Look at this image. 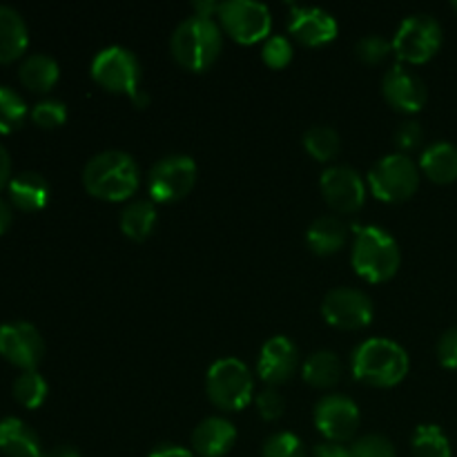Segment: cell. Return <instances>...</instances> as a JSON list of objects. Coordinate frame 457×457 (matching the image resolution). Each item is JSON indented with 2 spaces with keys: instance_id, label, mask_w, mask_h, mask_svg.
<instances>
[{
  "instance_id": "f35d334b",
  "label": "cell",
  "mask_w": 457,
  "mask_h": 457,
  "mask_svg": "<svg viewBox=\"0 0 457 457\" xmlns=\"http://www.w3.org/2000/svg\"><path fill=\"white\" fill-rule=\"evenodd\" d=\"M312 457H351V451L337 442H324L312 449Z\"/></svg>"
},
{
  "instance_id": "836d02e7",
  "label": "cell",
  "mask_w": 457,
  "mask_h": 457,
  "mask_svg": "<svg viewBox=\"0 0 457 457\" xmlns=\"http://www.w3.org/2000/svg\"><path fill=\"white\" fill-rule=\"evenodd\" d=\"M31 119H34L40 128H58V125L65 123L67 105L62 101H58V98H45V101L34 105Z\"/></svg>"
},
{
  "instance_id": "ab89813d",
  "label": "cell",
  "mask_w": 457,
  "mask_h": 457,
  "mask_svg": "<svg viewBox=\"0 0 457 457\" xmlns=\"http://www.w3.org/2000/svg\"><path fill=\"white\" fill-rule=\"evenodd\" d=\"M147 457H195V453H192V451H187L186 446L159 445L156 449H152V453Z\"/></svg>"
},
{
  "instance_id": "6da1fadb",
  "label": "cell",
  "mask_w": 457,
  "mask_h": 457,
  "mask_svg": "<svg viewBox=\"0 0 457 457\" xmlns=\"http://www.w3.org/2000/svg\"><path fill=\"white\" fill-rule=\"evenodd\" d=\"M141 170L137 161L120 150H105L92 156L83 170V186L103 201H125L138 190Z\"/></svg>"
},
{
  "instance_id": "bcb514c9",
  "label": "cell",
  "mask_w": 457,
  "mask_h": 457,
  "mask_svg": "<svg viewBox=\"0 0 457 457\" xmlns=\"http://www.w3.org/2000/svg\"><path fill=\"white\" fill-rule=\"evenodd\" d=\"M451 7H453L455 12H457V0H453V3H451Z\"/></svg>"
},
{
  "instance_id": "30bf717a",
  "label": "cell",
  "mask_w": 457,
  "mask_h": 457,
  "mask_svg": "<svg viewBox=\"0 0 457 457\" xmlns=\"http://www.w3.org/2000/svg\"><path fill=\"white\" fill-rule=\"evenodd\" d=\"M219 21L223 29L237 43L253 45L270 34V9L254 0H228L219 7Z\"/></svg>"
},
{
  "instance_id": "8d00e7d4",
  "label": "cell",
  "mask_w": 457,
  "mask_h": 457,
  "mask_svg": "<svg viewBox=\"0 0 457 457\" xmlns=\"http://www.w3.org/2000/svg\"><path fill=\"white\" fill-rule=\"evenodd\" d=\"M393 138H395V145L400 147V150L409 152V150H415V147H420V143L424 141V129L418 120L413 119L402 120V123L395 128Z\"/></svg>"
},
{
  "instance_id": "44dd1931",
  "label": "cell",
  "mask_w": 457,
  "mask_h": 457,
  "mask_svg": "<svg viewBox=\"0 0 457 457\" xmlns=\"http://www.w3.org/2000/svg\"><path fill=\"white\" fill-rule=\"evenodd\" d=\"M420 170L433 183L457 181V145L449 141H436L420 156Z\"/></svg>"
},
{
  "instance_id": "b9f144b4",
  "label": "cell",
  "mask_w": 457,
  "mask_h": 457,
  "mask_svg": "<svg viewBox=\"0 0 457 457\" xmlns=\"http://www.w3.org/2000/svg\"><path fill=\"white\" fill-rule=\"evenodd\" d=\"M192 7H195V16L212 18L214 13H217V16H219V7H221V4L212 3V0H204V3H195V4H192Z\"/></svg>"
},
{
  "instance_id": "f6af8a7d",
  "label": "cell",
  "mask_w": 457,
  "mask_h": 457,
  "mask_svg": "<svg viewBox=\"0 0 457 457\" xmlns=\"http://www.w3.org/2000/svg\"><path fill=\"white\" fill-rule=\"evenodd\" d=\"M129 98H132L134 107H138V110H145V107L150 105V94L141 87H138L134 94H129Z\"/></svg>"
},
{
  "instance_id": "d6986e66",
  "label": "cell",
  "mask_w": 457,
  "mask_h": 457,
  "mask_svg": "<svg viewBox=\"0 0 457 457\" xmlns=\"http://www.w3.org/2000/svg\"><path fill=\"white\" fill-rule=\"evenodd\" d=\"M0 451L7 457H45L40 437L25 420H0Z\"/></svg>"
},
{
  "instance_id": "ba28073f",
  "label": "cell",
  "mask_w": 457,
  "mask_h": 457,
  "mask_svg": "<svg viewBox=\"0 0 457 457\" xmlns=\"http://www.w3.org/2000/svg\"><path fill=\"white\" fill-rule=\"evenodd\" d=\"M196 183V163L187 154L163 156L147 174V190L159 204H172L190 195Z\"/></svg>"
},
{
  "instance_id": "4dcf8cb0",
  "label": "cell",
  "mask_w": 457,
  "mask_h": 457,
  "mask_svg": "<svg viewBox=\"0 0 457 457\" xmlns=\"http://www.w3.org/2000/svg\"><path fill=\"white\" fill-rule=\"evenodd\" d=\"M263 457H306L303 442L295 433L279 431L268 437L262 446Z\"/></svg>"
},
{
  "instance_id": "5bb4252c",
  "label": "cell",
  "mask_w": 457,
  "mask_h": 457,
  "mask_svg": "<svg viewBox=\"0 0 457 457\" xmlns=\"http://www.w3.org/2000/svg\"><path fill=\"white\" fill-rule=\"evenodd\" d=\"M321 195H324L326 204L337 212H355L364 205L366 199V186L360 172L348 165H330L324 170L320 179Z\"/></svg>"
},
{
  "instance_id": "ffe728a7",
  "label": "cell",
  "mask_w": 457,
  "mask_h": 457,
  "mask_svg": "<svg viewBox=\"0 0 457 457\" xmlns=\"http://www.w3.org/2000/svg\"><path fill=\"white\" fill-rule=\"evenodd\" d=\"M348 239V226L339 217L326 214V217L315 219L306 232L308 248L320 257L339 253Z\"/></svg>"
},
{
  "instance_id": "7a4b0ae2",
  "label": "cell",
  "mask_w": 457,
  "mask_h": 457,
  "mask_svg": "<svg viewBox=\"0 0 457 457\" xmlns=\"http://www.w3.org/2000/svg\"><path fill=\"white\" fill-rule=\"evenodd\" d=\"M406 373H409V355L393 339H364L353 351V375L369 386H395L406 378Z\"/></svg>"
},
{
  "instance_id": "ac0fdd59",
  "label": "cell",
  "mask_w": 457,
  "mask_h": 457,
  "mask_svg": "<svg viewBox=\"0 0 457 457\" xmlns=\"http://www.w3.org/2000/svg\"><path fill=\"white\" fill-rule=\"evenodd\" d=\"M237 442V428L226 418H205L192 431V446L201 457H223Z\"/></svg>"
},
{
  "instance_id": "7c38bea8",
  "label": "cell",
  "mask_w": 457,
  "mask_h": 457,
  "mask_svg": "<svg viewBox=\"0 0 457 457\" xmlns=\"http://www.w3.org/2000/svg\"><path fill=\"white\" fill-rule=\"evenodd\" d=\"M315 427L328 442H348L360 428V409L355 402L339 393L324 395L315 404Z\"/></svg>"
},
{
  "instance_id": "9c48e42d",
  "label": "cell",
  "mask_w": 457,
  "mask_h": 457,
  "mask_svg": "<svg viewBox=\"0 0 457 457\" xmlns=\"http://www.w3.org/2000/svg\"><path fill=\"white\" fill-rule=\"evenodd\" d=\"M92 79L110 92H125L129 96L141 83V62L128 47L112 45L94 56Z\"/></svg>"
},
{
  "instance_id": "7402d4cb",
  "label": "cell",
  "mask_w": 457,
  "mask_h": 457,
  "mask_svg": "<svg viewBox=\"0 0 457 457\" xmlns=\"http://www.w3.org/2000/svg\"><path fill=\"white\" fill-rule=\"evenodd\" d=\"M27 34L25 18L9 4L0 3V62L13 61L21 56L27 47Z\"/></svg>"
},
{
  "instance_id": "83f0119b",
  "label": "cell",
  "mask_w": 457,
  "mask_h": 457,
  "mask_svg": "<svg viewBox=\"0 0 457 457\" xmlns=\"http://www.w3.org/2000/svg\"><path fill=\"white\" fill-rule=\"evenodd\" d=\"M303 147L317 161H330L339 152V134L330 125H312L303 134Z\"/></svg>"
},
{
  "instance_id": "1f68e13d",
  "label": "cell",
  "mask_w": 457,
  "mask_h": 457,
  "mask_svg": "<svg viewBox=\"0 0 457 457\" xmlns=\"http://www.w3.org/2000/svg\"><path fill=\"white\" fill-rule=\"evenodd\" d=\"M391 52H393V43L379 34L364 36V38L357 40L355 45L357 58H360L361 62H366V65H378V62H382Z\"/></svg>"
},
{
  "instance_id": "e0dca14e",
  "label": "cell",
  "mask_w": 457,
  "mask_h": 457,
  "mask_svg": "<svg viewBox=\"0 0 457 457\" xmlns=\"http://www.w3.org/2000/svg\"><path fill=\"white\" fill-rule=\"evenodd\" d=\"M288 31L308 47H320V45L330 43L337 36L339 27L333 13L321 7H297L295 4L290 12Z\"/></svg>"
},
{
  "instance_id": "484cf974",
  "label": "cell",
  "mask_w": 457,
  "mask_h": 457,
  "mask_svg": "<svg viewBox=\"0 0 457 457\" xmlns=\"http://www.w3.org/2000/svg\"><path fill=\"white\" fill-rule=\"evenodd\" d=\"M303 379L315 388H333L342 379V361L333 351H317L303 361Z\"/></svg>"
},
{
  "instance_id": "4fadbf2b",
  "label": "cell",
  "mask_w": 457,
  "mask_h": 457,
  "mask_svg": "<svg viewBox=\"0 0 457 457\" xmlns=\"http://www.w3.org/2000/svg\"><path fill=\"white\" fill-rule=\"evenodd\" d=\"M0 355L22 370H34L45 355L43 335L29 321L0 324Z\"/></svg>"
},
{
  "instance_id": "277c9868",
  "label": "cell",
  "mask_w": 457,
  "mask_h": 457,
  "mask_svg": "<svg viewBox=\"0 0 457 457\" xmlns=\"http://www.w3.org/2000/svg\"><path fill=\"white\" fill-rule=\"evenodd\" d=\"M351 262L361 279L370 281V284H382V281L391 279L400 268V245H397L395 237L388 235L384 228H357Z\"/></svg>"
},
{
  "instance_id": "52a82bcc",
  "label": "cell",
  "mask_w": 457,
  "mask_h": 457,
  "mask_svg": "<svg viewBox=\"0 0 457 457\" xmlns=\"http://www.w3.org/2000/svg\"><path fill=\"white\" fill-rule=\"evenodd\" d=\"M442 25L437 18L428 16V13H413V16L404 18L397 29L395 38H393V52L397 58L404 62H427L440 52L442 47Z\"/></svg>"
},
{
  "instance_id": "2e32d148",
  "label": "cell",
  "mask_w": 457,
  "mask_h": 457,
  "mask_svg": "<svg viewBox=\"0 0 457 457\" xmlns=\"http://www.w3.org/2000/svg\"><path fill=\"white\" fill-rule=\"evenodd\" d=\"M299 366V353L297 346L290 342L284 335L268 339L263 344L262 353H259L257 370L259 378L268 384V386H279V384L288 382L295 375Z\"/></svg>"
},
{
  "instance_id": "9a60e30c",
  "label": "cell",
  "mask_w": 457,
  "mask_h": 457,
  "mask_svg": "<svg viewBox=\"0 0 457 457\" xmlns=\"http://www.w3.org/2000/svg\"><path fill=\"white\" fill-rule=\"evenodd\" d=\"M384 98L400 112H420L428 98L427 83L402 65L391 67L382 79Z\"/></svg>"
},
{
  "instance_id": "d6a6232c",
  "label": "cell",
  "mask_w": 457,
  "mask_h": 457,
  "mask_svg": "<svg viewBox=\"0 0 457 457\" xmlns=\"http://www.w3.org/2000/svg\"><path fill=\"white\" fill-rule=\"evenodd\" d=\"M351 457H395V446L388 437L379 436V433H370V436L360 437L353 442Z\"/></svg>"
},
{
  "instance_id": "60d3db41",
  "label": "cell",
  "mask_w": 457,
  "mask_h": 457,
  "mask_svg": "<svg viewBox=\"0 0 457 457\" xmlns=\"http://www.w3.org/2000/svg\"><path fill=\"white\" fill-rule=\"evenodd\" d=\"M9 174H12V159H9L7 147L0 143V187H3L7 181H12Z\"/></svg>"
},
{
  "instance_id": "ee69618b",
  "label": "cell",
  "mask_w": 457,
  "mask_h": 457,
  "mask_svg": "<svg viewBox=\"0 0 457 457\" xmlns=\"http://www.w3.org/2000/svg\"><path fill=\"white\" fill-rule=\"evenodd\" d=\"M45 457H80V453L74 449V446L58 445V446H54L52 451H47V453H45Z\"/></svg>"
},
{
  "instance_id": "4316f807",
  "label": "cell",
  "mask_w": 457,
  "mask_h": 457,
  "mask_svg": "<svg viewBox=\"0 0 457 457\" xmlns=\"http://www.w3.org/2000/svg\"><path fill=\"white\" fill-rule=\"evenodd\" d=\"M415 457H451V442L437 424H420L413 433Z\"/></svg>"
},
{
  "instance_id": "d590c367",
  "label": "cell",
  "mask_w": 457,
  "mask_h": 457,
  "mask_svg": "<svg viewBox=\"0 0 457 457\" xmlns=\"http://www.w3.org/2000/svg\"><path fill=\"white\" fill-rule=\"evenodd\" d=\"M257 411L259 415H262L263 420H268V422H272V420H279L281 415H284V409H286V402L284 397H281V393L277 391L275 386H268L263 388L262 393L257 395Z\"/></svg>"
},
{
  "instance_id": "cb8c5ba5",
  "label": "cell",
  "mask_w": 457,
  "mask_h": 457,
  "mask_svg": "<svg viewBox=\"0 0 457 457\" xmlns=\"http://www.w3.org/2000/svg\"><path fill=\"white\" fill-rule=\"evenodd\" d=\"M18 74L31 92H49L61 76V67H58L56 58H52L49 54H29L21 62Z\"/></svg>"
},
{
  "instance_id": "f1b7e54d",
  "label": "cell",
  "mask_w": 457,
  "mask_h": 457,
  "mask_svg": "<svg viewBox=\"0 0 457 457\" xmlns=\"http://www.w3.org/2000/svg\"><path fill=\"white\" fill-rule=\"evenodd\" d=\"M13 397L21 402L27 409H36L47 397V382L38 370H22L16 379H13Z\"/></svg>"
},
{
  "instance_id": "f546056e",
  "label": "cell",
  "mask_w": 457,
  "mask_h": 457,
  "mask_svg": "<svg viewBox=\"0 0 457 457\" xmlns=\"http://www.w3.org/2000/svg\"><path fill=\"white\" fill-rule=\"evenodd\" d=\"M27 114L25 98L16 89L0 85V132H12Z\"/></svg>"
},
{
  "instance_id": "8992f818",
  "label": "cell",
  "mask_w": 457,
  "mask_h": 457,
  "mask_svg": "<svg viewBox=\"0 0 457 457\" xmlns=\"http://www.w3.org/2000/svg\"><path fill=\"white\" fill-rule=\"evenodd\" d=\"M369 186L378 199L397 204L418 192L420 168L404 152L382 156L369 172Z\"/></svg>"
},
{
  "instance_id": "5b68a950",
  "label": "cell",
  "mask_w": 457,
  "mask_h": 457,
  "mask_svg": "<svg viewBox=\"0 0 457 457\" xmlns=\"http://www.w3.org/2000/svg\"><path fill=\"white\" fill-rule=\"evenodd\" d=\"M253 373L237 357H221L205 375V391L210 402L221 411H241L253 397Z\"/></svg>"
},
{
  "instance_id": "7bdbcfd3",
  "label": "cell",
  "mask_w": 457,
  "mask_h": 457,
  "mask_svg": "<svg viewBox=\"0 0 457 457\" xmlns=\"http://www.w3.org/2000/svg\"><path fill=\"white\" fill-rule=\"evenodd\" d=\"M9 226H12V205H9L7 199L0 196V235H3Z\"/></svg>"
},
{
  "instance_id": "74e56055",
  "label": "cell",
  "mask_w": 457,
  "mask_h": 457,
  "mask_svg": "<svg viewBox=\"0 0 457 457\" xmlns=\"http://www.w3.org/2000/svg\"><path fill=\"white\" fill-rule=\"evenodd\" d=\"M437 361H440L445 369L457 370V328H449L442 333V337L437 339Z\"/></svg>"
},
{
  "instance_id": "d4e9b609",
  "label": "cell",
  "mask_w": 457,
  "mask_h": 457,
  "mask_svg": "<svg viewBox=\"0 0 457 457\" xmlns=\"http://www.w3.org/2000/svg\"><path fill=\"white\" fill-rule=\"evenodd\" d=\"M156 226V208L152 201L137 199L120 212V230L132 241H145Z\"/></svg>"
},
{
  "instance_id": "e575fe53",
  "label": "cell",
  "mask_w": 457,
  "mask_h": 457,
  "mask_svg": "<svg viewBox=\"0 0 457 457\" xmlns=\"http://www.w3.org/2000/svg\"><path fill=\"white\" fill-rule=\"evenodd\" d=\"M262 58L266 65L279 70V67H286L293 61V45H290V40L286 38V36H270V38L263 43Z\"/></svg>"
},
{
  "instance_id": "8fae6325",
  "label": "cell",
  "mask_w": 457,
  "mask_h": 457,
  "mask_svg": "<svg viewBox=\"0 0 457 457\" xmlns=\"http://www.w3.org/2000/svg\"><path fill=\"white\" fill-rule=\"evenodd\" d=\"M321 315L330 326L342 330H357L370 324L375 315L373 302L360 288H333L324 297Z\"/></svg>"
},
{
  "instance_id": "603a6c76",
  "label": "cell",
  "mask_w": 457,
  "mask_h": 457,
  "mask_svg": "<svg viewBox=\"0 0 457 457\" xmlns=\"http://www.w3.org/2000/svg\"><path fill=\"white\" fill-rule=\"evenodd\" d=\"M9 196L22 210H40L49 199V183L40 172L27 170L9 181Z\"/></svg>"
},
{
  "instance_id": "3957f363",
  "label": "cell",
  "mask_w": 457,
  "mask_h": 457,
  "mask_svg": "<svg viewBox=\"0 0 457 457\" xmlns=\"http://www.w3.org/2000/svg\"><path fill=\"white\" fill-rule=\"evenodd\" d=\"M174 61L190 71H204L223 49V34L212 18L190 16L179 22L170 40Z\"/></svg>"
}]
</instances>
